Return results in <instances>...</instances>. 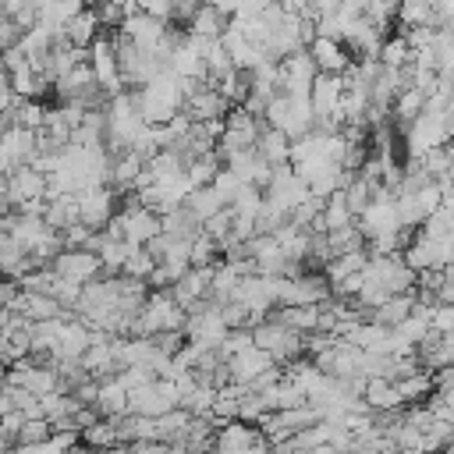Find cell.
Listing matches in <instances>:
<instances>
[{
    "mask_svg": "<svg viewBox=\"0 0 454 454\" xmlns=\"http://www.w3.org/2000/svg\"><path fill=\"white\" fill-rule=\"evenodd\" d=\"M202 234H206V238H213V241H216V248H220V245L227 241V234H231V209L223 206L220 213H213L209 220H202Z\"/></svg>",
    "mask_w": 454,
    "mask_h": 454,
    "instance_id": "obj_42",
    "label": "cell"
},
{
    "mask_svg": "<svg viewBox=\"0 0 454 454\" xmlns=\"http://www.w3.org/2000/svg\"><path fill=\"white\" fill-rule=\"evenodd\" d=\"M411 309H415V294H411V291H404V294H390V298H383V301L369 312V319L390 330V326H397Z\"/></svg>",
    "mask_w": 454,
    "mask_h": 454,
    "instance_id": "obj_25",
    "label": "cell"
},
{
    "mask_svg": "<svg viewBox=\"0 0 454 454\" xmlns=\"http://www.w3.org/2000/svg\"><path fill=\"white\" fill-rule=\"evenodd\" d=\"M248 344H252V333H248V326H234V330H227V333H223V340H220L216 355H220V358H231V355L245 351Z\"/></svg>",
    "mask_w": 454,
    "mask_h": 454,
    "instance_id": "obj_43",
    "label": "cell"
},
{
    "mask_svg": "<svg viewBox=\"0 0 454 454\" xmlns=\"http://www.w3.org/2000/svg\"><path fill=\"white\" fill-rule=\"evenodd\" d=\"M408 60H411V50H408L404 35H387V39L380 43V53H376V64H380V67L397 71V67H404Z\"/></svg>",
    "mask_w": 454,
    "mask_h": 454,
    "instance_id": "obj_37",
    "label": "cell"
},
{
    "mask_svg": "<svg viewBox=\"0 0 454 454\" xmlns=\"http://www.w3.org/2000/svg\"><path fill=\"white\" fill-rule=\"evenodd\" d=\"M99 32H103V28H99V21H96V11H92V7H82V11L64 25V43L74 46V50H89Z\"/></svg>",
    "mask_w": 454,
    "mask_h": 454,
    "instance_id": "obj_21",
    "label": "cell"
},
{
    "mask_svg": "<svg viewBox=\"0 0 454 454\" xmlns=\"http://www.w3.org/2000/svg\"><path fill=\"white\" fill-rule=\"evenodd\" d=\"M216 14H223V18H231V14H238V0H206Z\"/></svg>",
    "mask_w": 454,
    "mask_h": 454,
    "instance_id": "obj_49",
    "label": "cell"
},
{
    "mask_svg": "<svg viewBox=\"0 0 454 454\" xmlns=\"http://www.w3.org/2000/svg\"><path fill=\"white\" fill-rule=\"evenodd\" d=\"M238 454H277L266 440H259V443H252V447H245V450H238Z\"/></svg>",
    "mask_w": 454,
    "mask_h": 454,
    "instance_id": "obj_50",
    "label": "cell"
},
{
    "mask_svg": "<svg viewBox=\"0 0 454 454\" xmlns=\"http://www.w3.org/2000/svg\"><path fill=\"white\" fill-rule=\"evenodd\" d=\"M216 255H220V248H216L213 238H206V234L192 238V245H188V266H213V262H220Z\"/></svg>",
    "mask_w": 454,
    "mask_h": 454,
    "instance_id": "obj_40",
    "label": "cell"
},
{
    "mask_svg": "<svg viewBox=\"0 0 454 454\" xmlns=\"http://www.w3.org/2000/svg\"><path fill=\"white\" fill-rule=\"evenodd\" d=\"M223 365H227V376H231V383H241V387H248L255 376H262L266 369H273V358H270L266 351H259L255 344H248L245 351H238V355L223 358Z\"/></svg>",
    "mask_w": 454,
    "mask_h": 454,
    "instance_id": "obj_16",
    "label": "cell"
},
{
    "mask_svg": "<svg viewBox=\"0 0 454 454\" xmlns=\"http://www.w3.org/2000/svg\"><path fill=\"white\" fill-rule=\"evenodd\" d=\"M259 440H266V436H262L255 426L238 422V419L213 426V447L223 450V454H238V450H245V447H252V443H259Z\"/></svg>",
    "mask_w": 454,
    "mask_h": 454,
    "instance_id": "obj_18",
    "label": "cell"
},
{
    "mask_svg": "<svg viewBox=\"0 0 454 454\" xmlns=\"http://www.w3.org/2000/svg\"><path fill=\"white\" fill-rule=\"evenodd\" d=\"M255 153L270 163V167H284L287 163V153H291V142L280 135V131H273V128H259V138H255Z\"/></svg>",
    "mask_w": 454,
    "mask_h": 454,
    "instance_id": "obj_29",
    "label": "cell"
},
{
    "mask_svg": "<svg viewBox=\"0 0 454 454\" xmlns=\"http://www.w3.org/2000/svg\"><path fill=\"white\" fill-rule=\"evenodd\" d=\"M181 206H184V209H188V213H192L199 223H202V220H209L213 213H220V209H223L220 195H216L209 184H199V188H192V192L184 195V202H181Z\"/></svg>",
    "mask_w": 454,
    "mask_h": 454,
    "instance_id": "obj_31",
    "label": "cell"
},
{
    "mask_svg": "<svg viewBox=\"0 0 454 454\" xmlns=\"http://www.w3.org/2000/svg\"><path fill=\"white\" fill-rule=\"evenodd\" d=\"M209 188H213V192L220 195V202H223V206H231V199H234V192L241 188V181H238V177H234V174H231L227 167H220V170L213 174V181H209Z\"/></svg>",
    "mask_w": 454,
    "mask_h": 454,
    "instance_id": "obj_44",
    "label": "cell"
},
{
    "mask_svg": "<svg viewBox=\"0 0 454 454\" xmlns=\"http://www.w3.org/2000/svg\"><path fill=\"white\" fill-rule=\"evenodd\" d=\"M433 454H454V450H450V447H440V450H433Z\"/></svg>",
    "mask_w": 454,
    "mask_h": 454,
    "instance_id": "obj_52",
    "label": "cell"
},
{
    "mask_svg": "<svg viewBox=\"0 0 454 454\" xmlns=\"http://www.w3.org/2000/svg\"><path fill=\"white\" fill-rule=\"evenodd\" d=\"M4 192H7V206L11 209H25V206L46 199V177L39 170H32L28 163H21L11 174H4Z\"/></svg>",
    "mask_w": 454,
    "mask_h": 454,
    "instance_id": "obj_8",
    "label": "cell"
},
{
    "mask_svg": "<svg viewBox=\"0 0 454 454\" xmlns=\"http://www.w3.org/2000/svg\"><path fill=\"white\" fill-rule=\"evenodd\" d=\"M429 330L433 333H454V309L450 305H429Z\"/></svg>",
    "mask_w": 454,
    "mask_h": 454,
    "instance_id": "obj_46",
    "label": "cell"
},
{
    "mask_svg": "<svg viewBox=\"0 0 454 454\" xmlns=\"http://www.w3.org/2000/svg\"><path fill=\"white\" fill-rule=\"evenodd\" d=\"M362 277H365V280H376L387 294L415 291V273L404 266L401 252H394V255H369L365 266H362Z\"/></svg>",
    "mask_w": 454,
    "mask_h": 454,
    "instance_id": "obj_5",
    "label": "cell"
},
{
    "mask_svg": "<svg viewBox=\"0 0 454 454\" xmlns=\"http://www.w3.org/2000/svg\"><path fill=\"white\" fill-rule=\"evenodd\" d=\"M170 408H177V390L170 380H153L138 390L128 394V415H142V419H160Z\"/></svg>",
    "mask_w": 454,
    "mask_h": 454,
    "instance_id": "obj_6",
    "label": "cell"
},
{
    "mask_svg": "<svg viewBox=\"0 0 454 454\" xmlns=\"http://www.w3.org/2000/svg\"><path fill=\"white\" fill-rule=\"evenodd\" d=\"M50 433H53V429H50V422H46V419H25V426L18 429V436H14V440H18V443H43Z\"/></svg>",
    "mask_w": 454,
    "mask_h": 454,
    "instance_id": "obj_45",
    "label": "cell"
},
{
    "mask_svg": "<svg viewBox=\"0 0 454 454\" xmlns=\"http://www.w3.org/2000/svg\"><path fill=\"white\" fill-rule=\"evenodd\" d=\"M447 135H450V110H422L408 128H404V142H408V156H422L426 149H436V145H447Z\"/></svg>",
    "mask_w": 454,
    "mask_h": 454,
    "instance_id": "obj_4",
    "label": "cell"
},
{
    "mask_svg": "<svg viewBox=\"0 0 454 454\" xmlns=\"http://www.w3.org/2000/svg\"><path fill=\"white\" fill-rule=\"evenodd\" d=\"M153 255L145 252V248H131L128 252V259H124V266H121V277H131V280H145L149 273H153Z\"/></svg>",
    "mask_w": 454,
    "mask_h": 454,
    "instance_id": "obj_41",
    "label": "cell"
},
{
    "mask_svg": "<svg viewBox=\"0 0 454 454\" xmlns=\"http://www.w3.org/2000/svg\"><path fill=\"white\" fill-rule=\"evenodd\" d=\"M365 259H369V252H365V248H355V252H340V255H333V259L323 266L326 284H337V280H344V277H351V273H362Z\"/></svg>",
    "mask_w": 454,
    "mask_h": 454,
    "instance_id": "obj_32",
    "label": "cell"
},
{
    "mask_svg": "<svg viewBox=\"0 0 454 454\" xmlns=\"http://www.w3.org/2000/svg\"><path fill=\"white\" fill-rule=\"evenodd\" d=\"M227 170L241 181V184H252V188H266V181H270V163L255 153V149H245V153H234V156H227Z\"/></svg>",
    "mask_w": 454,
    "mask_h": 454,
    "instance_id": "obj_19",
    "label": "cell"
},
{
    "mask_svg": "<svg viewBox=\"0 0 454 454\" xmlns=\"http://www.w3.org/2000/svg\"><path fill=\"white\" fill-rule=\"evenodd\" d=\"M411 163H415V167H419L426 177H433V181H436L440 174H450V149H447V145L426 149V153H422V156H415Z\"/></svg>",
    "mask_w": 454,
    "mask_h": 454,
    "instance_id": "obj_38",
    "label": "cell"
},
{
    "mask_svg": "<svg viewBox=\"0 0 454 454\" xmlns=\"http://www.w3.org/2000/svg\"><path fill=\"white\" fill-rule=\"evenodd\" d=\"M28 270H32V266H28L25 248H21L11 234L0 231V277H4V280H18V277H25Z\"/></svg>",
    "mask_w": 454,
    "mask_h": 454,
    "instance_id": "obj_27",
    "label": "cell"
},
{
    "mask_svg": "<svg viewBox=\"0 0 454 454\" xmlns=\"http://www.w3.org/2000/svg\"><path fill=\"white\" fill-rule=\"evenodd\" d=\"M4 128H7V117H4V114H0V131H4Z\"/></svg>",
    "mask_w": 454,
    "mask_h": 454,
    "instance_id": "obj_53",
    "label": "cell"
},
{
    "mask_svg": "<svg viewBox=\"0 0 454 454\" xmlns=\"http://www.w3.org/2000/svg\"><path fill=\"white\" fill-rule=\"evenodd\" d=\"M89 344H92V330H89L82 319H64V323H60L57 348H53V355H50V365H57V362H78Z\"/></svg>",
    "mask_w": 454,
    "mask_h": 454,
    "instance_id": "obj_14",
    "label": "cell"
},
{
    "mask_svg": "<svg viewBox=\"0 0 454 454\" xmlns=\"http://www.w3.org/2000/svg\"><path fill=\"white\" fill-rule=\"evenodd\" d=\"M305 50H309V57H312V64H316V71H319V74H344V71H348V64H351L348 46H344V43H337V39L312 35V43H309Z\"/></svg>",
    "mask_w": 454,
    "mask_h": 454,
    "instance_id": "obj_15",
    "label": "cell"
},
{
    "mask_svg": "<svg viewBox=\"0 0 454 454\" xmlns=\"http://www.w3.org/2000/svg\"><path fill=\"white\" fill-rule=\"evenodd\" d=\"M71 4H78V7H85V0H71Z\"/></svg>",
    "mask_w": 454,
    "mask_h": 454,
    "instance_id": "obj_54",
    "label": "cell"
},
{
    "mask_svg": "<svg viewBox=\"0 0 454 454\" xmlns=\"http://www.w3.org/2000/svg\"><path fill=\"white\" fill-rule=\"evenodd\" d=\"M433 25H415V28H404L401 35H404V43H408V50H426L429 43H433Z\"/></svg>",
    "mask_w": 454,
    "mask_h": 454,
    "instance_id": "obj_48",
    "label": "cell"
},
{
    "mask_svg": "<svg viewBox=\"0 0 454 454\" xmlns=\"http://www.w3.org/2000/svg\"><path fill=\"white\" fill-rule=\"evenodd\" d=\"M135 106H138V114H142L145 124H167L174 114L184 110L181 78H174L170 71H160L153 82H145L142 89H135Z\"/></svg>",
    "mask_w": 454,
    "mask_h": 454,
    "instance_id": "obj_1",
    "label": "cell"
},
{
    "mask_svg": "<svg viewBox=\"0 0 454 454\" xmlns=\"http://www.w3.org/2000/svg\"><path fill=\"white\" fill-rule=\"evenodd\" d=\"M450 202H440L422 223H419V234H426L429 241H440V238H450Z\"/></svg>",
    "mask_w": 454,
    "mask_h": 454,
    "instance_id": "obj_39",
    "label": "cell"
},
{
    "mask_svg": "<svg viewBox=\"0 0 454 454\" xmlns=\"http://www.w3.org/2000/svg\"><path fill=\"white\" fill-rule=\"evenodd\" d=\"M262 199L273 202V206H280L284 213H291L298 202L309 199V188H305V181L284 163V167H273V170H270V181H266V188H262Z\"/></svg>",
    "mask_w": 454,
    "mask_h": 454,
    "instance_id": "obj_10",
    "label": "cell"
},
{
    "mask_svg": "<svg viewBox=\"0 0 454 454\" xmlns=\"http://www.w3.org/2000/svg\"><path fill=\"white\" fill-rule=\"evenodd\" d=\"M231 110V103L209 85V82H199L188 96H184V114L192 121H213V117H223Z\"/></svg>",
    "mask_w": 454,
    "mask_h": 454,
    "instance_id": "obj_17",
    "label": "cell"
},
{
    "mask_svg": "<svg viewBox=\"0 0 454 454\" xmlns=\"http://www.w3.org/2000/svg\"><path fill=\"white\" fill-rule=\"evenodd\" d=\"M277 71H280V92H309L312 78L319 74L309 50H294L287 57L277 60Z\"/></svg>",
    "mask_w": 454,
    "mask_h": 454,
    "instance_id": "obj_13",
    "label": "cell"
},
{
    "mask_svg": "<svg viewBox=\"0 0 454 454\" xmlns=\"http://www.w3.org/2000/svg\"><path fill=\"white\" fill-rule=\"evenodd\" d=\"M248 333H252V344L273 358V365H287V362H294V358L305 355L301 351V333L287 330L277 319H259V323L248 326Z\"/></svg>",
    "mask_w": 454,
    "mask_h": 454,
    "instance_id": "obj_2",
    "label": "cell"
},
{
    "mask_svg": "<svg viewBox=\"0 0 454 454\" xmlns=\"http://www.w3.org/2000/svg\"><path fill=\"white\" fill-rule=\"evenodd\" d=\"M355 223V213L348 209V202H344V195L340 192H333V195H326L323 199V209H319V220L312 223V231H340V227H351Z\"/></svg>",
    "mask_w": 454,
    "mask_h": 454,
    "instance_id": "obj_22",
    "label": "cell"
},
{
    "mask_svg": "<svg viewBox=\"0 0 454 454\" xmlns=\"http://www.w3.org/2000/svg\"><path fill=\"white\" fill-rule=\"evenodd\" d=\"M92 411H96L99 419H121V415H128V390H124L114 376L99 380V387H96V401H92Z\"/></svg>",
    "mask_w": 454,
    "mask_h": 454,
    "instance_id": "obj_20",
    "label": "cell"
},
{
    "mask_svg": "<svg viewBox=\"0 0 454 454\" xmlns=\"http://www.w3.org/2000/svg\"><path fill=\"white\" fill-rule=\"evenodd\" d=\"M394 390H397L401 404H422L433 394V372L419 369L411 376H401V380H394Z\"/></svg>",
    "mask_w": 454,
    "mask_h": 454,
    "instance_id": "obj_30",
    "label": "cell"
},
{
    "mask_svg": "<svg viewBox=\"0 0 454 454\" xmlns=\"http://www.w3.org/2000/svg\"><path fill=\"white\" fill-rule=\"evenodd\" d=\"M78 408H82V404H78L71 394H60V390H53V394H43V397H39V415H43L46 422L71 419Z\"/></svg>",
    "mask_w": 454,
    "mask_h": 454,
    "instance_id": "obj_36",
    "label": "cell"
},
{
    "mask_svg": "<svg viewBox=\"0 0 454 454\" xmlns=\"http://www.w3.org/2000/svg\"><path fill=\"white\" fill-rule=\"evenodd\" d=\"M89 67H92V82L96 89L110 99L117 92H124V82H121V71H117V32H99L89 46Z\"/></svg>",
    "mask_w": 454,
    "mask_h": 454,
    "instance_id": "obj_3",
    "label": "cell"
},
{
    "mask_svg": "<svg viewBox=\"0 0 454 454\" xmlns=\"http://www.w3.org/2000/svg\"><path fill=\"white\" fill-rule=\"evenodd\" d=\"M362 401H365L369 411H397V408H404L397 390H394V380H365Z\"/></svg>",
    "mask_w": 454,
    "mask_h": 454,
    "instance_id": "obj_28",
    "label": "cell"
},
{
    "mask_svg": "<svg viewBox=\"0 0 454 454\" xmlns=\"http://www.w3.org/2000/svg\"><path fill=\"white\" fill-rule=\"evenodd\" d=\"M184 25H188V35H195V39H220V32L227 28V18L216 14L209 4H195L192 18Z\"/></svg>",
    "mask_w": 454,
    "mask_h": 454,
    "instance_id": "obj_23",
    "label": "cell"
},
{
    "mask_svg": "<svg viewBox=\"0 0 454 454\" xmlns=\"http://www.w3.org/2000/svg\"><path fill=\"white\" fill-rule=\"evenodd\" d=\"M74 209H78V223L89 227V231H99L110 223V216L117 213V195L106 188V184H96V188H85L74 195Z\"/></svg>",
    "mask_w": 454,
    "mask_h": 454,
    "instance_id": "obj_9",
    "label": "cell"
},
{
    "mask_svg": "<svg viewBox=\"0 0 454 454\" xmlns=\"http://www.w3.org/2000/svg\"><path fill=\"white\" fill-rule=\"evenodd\" d=\"M273 4H284V0H273Z\"/></svg>",
    "mask_w": 454,
    "mask_h": 454,
    "instance_id": "obj_55",
    "label": "cell"
},
{
    "mask_svg": "<svg viewBox=\"0 0 454 454\" xmlns=\"http://www.w3.org/2000/svg\"><path fill=\"white\" fill-rule=\"evenodd\" d=\"M50 270H53L60 280L78 284V287H85V284H92L96 277H103V266H99L96 252H89V248H60V252L53 255Z\"/></svg>",
    "mask_w": 454,
    "mask_h": 454,
    "instance_id": "obj_7",
    "label": "cell"
},
{
    "mask_svg": "<svg viewBox=\"0 0 454 454\" xmlns=\"http://www.w3.org/2000/svg\"><path fill=\"white\" fill-rule=\"evenodd\" d=\"M7 443H11V440H7V436H4V433H0V454H4V450H7Z\"/></svg>",
    "mask_w": 454,
    "mask_h": 454,
    "instance_id": "obj_51",
    "label": "cell"
},
{
    "mask_svg": "<svg viewBox=\"0 0 454 454\" xmlns=\"http://www.w3.org/2000/svg\"><path fill=\"white\" fill-rule=\"evenodd\" d=\"M43 114H46V106H43L39 99H14V106H11L4 117H7V124H14V128L39 131V128H43Z\"/></svg>",
    "mask_w": 454,
    "mask_h": 454,
    "instance_id": "obj_33",
    "label": "cell"
},
{
    "mask_svg": "<svg viewBox=\"0 0 454 454\" xmlns=\"http://www.w3.org/2000/svg\"><path fill=\"white\" fill-rule=\"evenodd\" d=\"M57 234H60V245L64 248H89V241H92V231L82 227V223H71V227H64Z\"/></svg>",
    "mask_w": 454,
    "mask_h": 454,
    "instance_id": "obj_47",
    "label": "cell"
},
{
    "mask_svg": "<svg viewBox=\"0 0 454 454\" xmlns=\"http://www.w3.org/2000/svg\"><path fill=\"white\" fill-rule=\"evenodd\" d=\"M43 223L50 231H64L71 223H78V209H74V195H53V199H43Z\"/></svg>",
    "mask_w": 454,
    "mask_h": 454,
    "instance_id": "obj_24",
    "label": "cell"
},
{
    "mask_svg": "<svg viewBox=\"0 0 454 454\" xmlns=\"http://www.w3.org/2000/svg\"><path fill=\"white\" fill-rule=\"evenodd\" d=\"M32 156H35V131L7 124L0 131V174H11L14 167L28 163Z\"/></svg>",
    "mask_w": 454,
    "mask_h": 454,
    "instance_id": "obj_11",
    "label": "cell"
},
{
    "mask_svg": "<svg viewBox=\"0 0 454 454\" xmlns=\"http://www.w3.org/2000/svg\"><path fill=\"white\" fill-rule=\"evenodd\" d=\"M11 312H18L21 319H28V323H39V319H74V312L71 309H64V305H57L53 298H46V294H35V291H21L18 287V294L11 298V305H7Z\"/></svg>",
    "mask_w": 454,
    "mask_h": 454,
    "instance_id": "obj_12",
    "label": "cell"
},
{
    "mask_svg": "<svg viewBox=\"0 0 454 454\" xmlns=\"http://www.w3.org/2000/svg\"><path fill=\"white\" fill-rule=\"evenodd\" d=\"M78 443L85 450H114L121 447V436H117V422L114 419H96L92 426H85L78 433Z\"/></svg>",
    "mask_w": 454,
    "mask_h": 454,
    "instance_id": "obj_26",
    "label": "cell"
},
{
    "mask_svg": "<svg viewBox=\"0 0 454 454\" xmlns=\"http://www.w3.org/2000/svg\"><path fill=\"white\" fill-rule=\"evenodd\" d=\"M220 167H223V163H220V156H216V149H213V153L192 156V160L184 163V177H188V184H192V188H199V184H209V181H213V174H216Z\"/></svg>",
    "mask_w": 454,
    "mask_h": 454,
    "instance_id": "obj_35",
    "label": "cell"
},
{
    "mask_svg": "<svg viewBox=\"0 0 454 454\" xmlns=\"http://www.w3.org/2000/svg\"><path fill=\"white\" fill-rule=\"evenodd\" d=\"M394 21L401 28H415V25H433V0H397V14Z\"/></svg>",
    "mask_w": 454,
    "mask_h": 454,
    "instance_id": "obj_34",
    "label": "cell"
}]
</instances>
